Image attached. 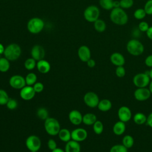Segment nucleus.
Masks as SVG:
<instances>
[{
	"label": "nucleus",
	"mask_w": 152,
	"mask_h": 152,
	"mask_svg": "<svg viewBox=\"0 0 152 152\" xmlns=\"http://www.w3.org/2000/svg\"><path fill=\"white\" fill-rule=\"evenodd\" d=\"M110 21L118 26H124L128 21V16L125 10L121 7L113 8L109 15Z\"/></svg>",
	"instance_id": "1"
},
{
	"label": "nucleus",
	"mask_w": 152,
	"mask_h": 152,
	"mask_svg": "<svg viewBox=\"0 0 152 152\" xmlns=\"http://www.w3.org/2000/svg\"><path fill=\"white\" fill-rule=\"evenodd\" d=\"M3 55L10 61H16L21 55V48L15 43H10L5 48Z\"/></svg>",
	"instance_id": "2"
},
{
	"label": "nucleus",
	"mask_w": 152,
	"mask_h": 152,
	"mask_svg": "<svg viewBox=\"0 0 152 152\" xmlns=\"http://www.w3.org/2000/svg\"><path fill=\"white\" fill-rule=\"evenodd\" d=\"M126 49L130 55L134 56L141 55L144 51V46L143 44L135 38L132 39L127 42Z\"/></svg>",
	"instance_id": "3"
},
{
	"label": "nucleus",
	"mask_w": 152,
	"mask_h": 152,
	"mask_svg": "<svg viewBox=\"0 0 152 152\" xmlns=\"http://www.w3.org/2000/svg\"><path fill=\"white\" fill-rule=\"evenodd\" d=\"M44 21L39 17H33L30 18L27 24V28L31 34H39L44 28Z\"/></svg>",
	"instance_id": "4"
},
{
	"label": "nucleus",
	"mask_w": 152,
	"mask_h": 152,
	"mask_svg": "<svg viewBox=\"0 0 152 152\" xmlns=\"http://www.w3.org/2000/svg\"><path fill=\"white\" fill-rule=\"evenodd\" d=\"M44 126L46 132L50 135H56L58 134L61 126L59 121L54 118L49 117L45 121Z\"/></svg>",
	"instance_id": "5"
},
{
	"label": "nucleus",
	"mask_w": 152,
	"mask_h": 152,
	"mask_svg": "<svg viewBox=\"0 0 152 152\" xmlns=\"http://www.w3.org/2000/svg\"><path fill=\"white\" fill-rule=\"evenodd\" d=\"M100 11L99 8L94 5L88 6L84 11V19L89 23H94L99 18Z\"/></svg>",
	"instance_id": "6"
},
{
	"label": "nucleus",
	"mask_w": 152,
	"mask_h": 152,
	"mask_svg": "<svg viewBox=\"0 0 152 152\" xmlns=\"http://www.w3.org/2000/svg\"><path fill=\"white\" fill-rule=\"evenodd\" d=\"M132 82L137 88L146 87L150 82V78L145 72H140L134 75Z\"/></svg>",
	"instance_id": "7"
},
{
	"label": "nucleus",
	"mask_w": 152,
	"mask_h": 152,
	"mask_svg": "<svg viewBox=\"0 0 152 152\" xmlns=\"http://www.w3.org/2000/svg\"><path fill=\"white\" fill-rule=\"evenodd\" d=\"M41 140L35 135L28 136L26 140V145L29 151H38L41 147Z\"/></svg>",
	"instance_id": "8"
},
{
	"label": "nucleus",
	"mask_w": 152,
	"mask_h": 152,
	"mask_svg": "<svg viewBox=\"0 0 152 152\" xmlns=\"http://www.w3.org/2000/svg\"><path fill=\"white\" fill-rule=\"evenodd\" d=\"M83 100L85 104L91 108L97 107L100 101L97 94L93 91H88L86 93L84 96Z\"/></svg>",
	"instance_id": "9"
},
{
	"label": "nucleus",
	"mask_w": 152,
	"mask_h": 152,
	"mask_svg": "<svg viewBox=\"0 0 152 152\" xmlns=\"http://www.w3.org/2000/svg\"><path fill=\"white\" fill-rule=\"evenodd\" d=\"M9 84L12 88L17 90H21L26 86L25 78L20 75H14L11 77Z\"/></svg>",
	"instance_id": "10"
},
{
	"label": "nucleus",
	"mask_w": 152,
	"mask_h": 152,
	"mask_svg": "<svg viewBox=\"0 0 152 152\" xmlns=\"http://www.w3.org/2000/svg\"><path fill=\"white\" fill-rule=\"evenodd\" d=\"M151 94L149 89L146 87L137 88L134 93V96L138 101L147 100L150 97Z\"/></svg>",
	"instance_id": "11"
},
{
	"label": "nucleus",
	"mask_w": 152,
	"mask_h": 152,
	"mask_svg": "<svg viewBox=\"0 0 152 152\" xmlns=\"http://www.w3.org/2000/svg\"><path fill=\"white\" fill-rule=\"evenodd\" d=\"M31 58L35 59L36 61L44 59L45 56V50L44 48L40 45H34L30 51Z\"/></svg>",
	"instance_id": "12"
},
{
	"label": "nucleus",
	"mask_w": 152,
	"mask_h": 152,
	"mask_svg": "<svg viewBox=\"0 0 152 152\" xmlns=\"http://www.w3.org/2000/svg\"><path fill=\"white\" fill-rule=\"evenodd\" d=\"M118 116L119 121L125 123L127 122L132 118L131 110L126 106H121L118 110Z\"/></svg>",
	"instance_id": "13"
},
{
	"label": "nucleus",
	"mask_w": 152,
	"mask_h": 152,
	"mask_svg": "<svg viewBox=\"0 0 152 152\" xmlns=\"http://www.w3.org/2000/svg\"><path fill=\"white\" fill-rule=\"evenodd\" d=\"M88 135L87 131L82 128H76L71 131V139L77 142L84 141Z\"/></svg>",
	"instance_id": "14"
},
{
	"label": "nucleus",
	"mask_w": 152,
	"mask_h": 152,
	"mask_svg": "<svg viewBox=\"0 0 152 152\" xmlns=\"http://www.w3.org/2000/svg\"><path fill=\"white\" fill-rule=\"evenodd\" d=\"M36 92L33 87L30 86H26L20 90V96L24 100H31L35 96Z\"/></svg>",
	"instance_id": "15"
},
{
	"label": "nucleus",
	"mask_w": 152,
	"mask_h": 152,
	"mask_svg": "<svg viewBox=\"0 0 152 152\" xmlns=\"http://www.w3.org/2000/svg\"><path fill=\"white\" fill-rule=\"evenodd\" d=\"M79 59L84 62H87L91 58V50L86 45H82L79 47L77 52Z\"/></svg>",
	"instance_id": "16"
},
{
	"label": "nucleus",
	"mask_w": 152,
	"mask_h": 152,
	"mask_svg": "<svg viewBox=\"0 0 152 152\" xmlns=\"http://www.w3.org/2000/svg\"><path fill=\"white\" fill-rule=\"evenodd\" d=\"M111 63L116 66H124L125 63V59L124 55L119 52H113L110 56Z\"/></svg>",
	"instance_id": "17"
},
{
	"label": "nucleus",
	"mask_w": 152,
	"mask_h": 152,
	"mask_svg": "<svg viewBox=\"0 0 152 152\" xmlns=\"http://www.w3.org/2000/svg\"><path fill=\"white\" fill-rule=\"evenodd\" d=\"M68 118L70 122L75 125H80L83 122V115L78 110H71L69 113Z\"/></svg>",
	"instance_id": "18"
},
{
	"label": "nucleus",
	"mask_w": 152,
	"mask_h": 152,
	"mask_svg": "<svg viewBox=\"0 0 152 152\" xmlns=\"http://www.w3.org/2000/svg\"><path fill=\"white\" fill-rule=\"evenodd\" d=\"M50 67V63L44 59L37 61L36 68L38 71L42 74H46L49 72Z\"/></svg>",
	"instance_id": "19"
},
{
	"label": "nucleus",
	"mask_w": 152,
	"mask_h": 152,
	"mask_svg": "<svg viewBox=\"0 0 152 152\" xmlns=\"http://www.w3.org/2000/svg\"><path fill=\"white\" fill-rule=\"evenodd\" d=\"M64 150L65 152H80L81 147L79 142L69 140L66 142Z\"/></svg>",
	"instance_id": "20"
},
{
	"label": "nucleus",
	"mask_w": 152,
	"mask_h": 152,
	"mask_svg": "<svg viewBox=\"0 0 152 152\" xmlns=\"http://www.w3.org/2000/svg\"><path fill=\"white\" fill-rule=\"evenodd\" d=\"M126 129V126H125V123L119 121L116 122L113 126L112 128V131L116 135H122Z\"/></svg>",
	"instance_id": "21"
},
{
	"label": "nucleus",
	"mask_w": 152,
	"mask_h": 152,
	"mask_svg": "<svg viewBox=\"0 0 152 152\" xmlns=\"http://www.w3.org/2000/svg\"><path fill=\"white\" fill-rule=\"evenodd\" d=\"M112 106V102L109 99H102L99 101L97 105V108L99 110L102 112H107L109 111Z\"/></svg>",
	"instance_id": "22"
},
{
	"label": "nucleus",
	"mask_w": 152,
	"mask_h": 152,
	"mask_svg": "<svg viewBox=\"0 0 152 152\" xmlns=\"http://www.w3.org/2000/svg\"><path fill=\"white\" fill-rule=\"evenodd\" d=\"M97 121L96 115L92 113H87L83 116V123L87 125H93Z\"/></svg>",
	"instance_id": "23"
},
{
	"label": "nucleus",
	"mask_w": 152,
	"mask_h": 152,
	"mask_svg": "<svg viewBox=\"0 0 152 152\" xmlns=\"http://www.w3.org/2000/svg\"><path fill=\"white\" fill-rule=\"evenodd\" d=\"M58 135L59 139L63 142H67L71 139V132L66 128L61 129Z\"/></svg>",
	"instance_id": "24"
},
{
	"label": "nucleus",
	"mask_w": 152,
	"mask_h": 152,
	"mask_svg": "<svg viewBox=\"0 0 152 152\" xmlns=\"http://www.w3.org/2000/svg\"><path fill=\"white\" fill-rule=\"evenodd\" d=\"M93 26L95 30L99 33H102L106 29V24L105 21L100 18L93 23Z\"/></svg>",
	"instance_id": "25"
},
{
	"label": "nucleus",
	"mask_w": 152,
	"mask_h": 152,
	"mask_svg": "<svg viewBox=\"0 0 152 152\" xmlns=\"http://www.w3.org/2000/svg\"><path fill=\"white\" fill-rule=\"evenodd\" d=\"M147 118V117L145 114L141 112H138L134 115L133 121L136 124L140 125L146 123Z\"/></svg>",
	"instance_id": "26"
},
{
	"label": "nucleus",
	"mask_w": 152,
	"mask_h": 152,
	"mask_svg": "<svg viewBox=\"0 0 152 152\" xmlns=\"http://www.w3.org/2000/svg\"><path fill=\"white\" fill-rule=\"evenodd\" d=\"M10 68V62L5 57L0 58V72H6Z\"/></svg>",
	"instance_id": "27"
},
{
	"label": "nucleus",
	"mask_w": 152,
	"mask_h": 152,
	"mask_svg": "<svg viewBox=\"0 0 152 152\" xmlns=\"http://www.w3.org/2000/svg\"><path fill=\"white\" fill-rule=\"evenodd\" d=\"M99 3L103 10L111 11L113 8V0H99Z\"/></svg>",
	"instance_id": "28"
},
{
	"label": "nucleus",
	"mask_w": 152,
	"mask_h": 152,
	"mask_svg": "<svg viewBox=\"0 0 152 152\" xmlns=\"http://www.w3.org/2000/svg\"><path fill=\"white\" fill-rule=\"evenodd\" d=\"M134 143V138L130 135H125L122 141V144L127 148H131Z\"/></svg>",
	"instance_id": "29"
},
{
	"label": "nucleus",
	"mask_w": 152,
	"mask_h": 152,
	"mask_svg": "<svg viewBox=\"0 0 152 152\" xmlns=\"http://www.w3.org/2000/svg\"><path fill=\"white\" fill-rule=\"evenodd\" d=\"M36 64H37V61L31 57V58H27L24 61V66L26 69L30 71V70H33V69H34L35 67H36Z\"/></svg>",
	"instance_id": "30"
},
{
	"label": "nucleus",
	"mask_w": 152,
	"mask_h": 152,
	"mask_svg": "<svg viewBox=\"0 0 152 152\" xmlns=\"http://www.w3.org/2000/svg\"><path fill=\"white\" fill-rule=\"evenodd\" d=\"M25 80L26 85L32 86L37 82V75L33 72H30L26 76Z\"/></svg>",
	"instance_id": "31"
},
{
	"label": "nucleus",
	"mask_w": 152,
	"mask_h": 152,
	"mask_svg": "<svg viewBox=\"0 0 152 152\" xmlns=\"http://www.w3.org/2000/svg\"><path fill=\"white\" fill-rule=\"evenodd\" d=\"M93 129L95 134L97 135L101 134L103 132L104 129L103 123L100 121L97 120L93 125Z\"/></svg>",
	"instance_id": "32"
},
{
	"label": "nucleus",
	"mask_w": 152,
	"mask_h": 152,
	"mask_svg": "<svg viewBox=\"0 0 152 152\" xmlns=\"http://www.w3.org/2000/svg\"><path fill=\"white\" fill-rule=\"evenodd\" d=\"M146 15L147 14L144 8H137L134 12V17L136 20H141L144 19Z\"/></svg>",
	"instance_id": "33"
},
{
	"label": "nucleus",
	"mask_w": 152,
	"mask_h": 152,
	"mask_svg": "<svg viewBox=\"0 0 152 152\" xmlns=\"http://www.w3.org/2000/svg\"><path fill=\"white\" fill-rule=\"evenodd\" d=\"M37 116L39 119L45 121L49 118V113L46 108L40 107L37 110Z\"/></svg>",
	"instance_id": "34"
},
{
	"label": "nucleus",
	"mask_w": 152,
	"mask_h": 152,
	"mask_svg": "<svg viewBox=\"0 0 152 152\" xmlns=\"http://www.w3.org/2000/svg\"><path fill=\"white\" fill-rule=\"evenodd\" d=\"M109 152H128V148L125 147L122 144H121L113 145L110 148Z\"/></svg>",
	"instance_id": "35"
},
{
	"label": "nucleus",
	"mask_w": 152,
	"mask_h": 152,
	"mask_svg": "<svg viewBox=\"0 0 152 152\" xmlns=\"http://www.w3.org/2000/svg\"><path fill=\"white\" fill-rule=\"evenodd\" d=\"M10 99L7 92L2 89H0V105H6Z\"/></svg>",
	"instance_id": "36"
},
{
	"label": "nucleus",
	"mask_w": 152,
	"mask_h": 152,
	"mask_svg": "<svg viewBox=\"0 0 152 152\" xmlns=\"http://www.w3.org/2000/svg\"><path fill=\"white\" fill-rule=\"evenodd\" d=\"M120 7L122 9H128L134 5V0H120Z\"/></svg>",
	"instance_id": "37"
},
{
	"label": "nucleus",
	"mask_w": 152,
	"mask_h": 152,
	"mask_svg": "<svg viewBox=\"0 0 152 152\" xmlns=\"http://www.w3.org/2000/svg\"><path fill=\"white\" fill-rule=\"evenodd\" d=\"M6 106L8 109L10 110H14L16 109L18 106V102L17 101L12 98H10L6 104Z\"/></svg>",
	"instance_id": "38"
},
{
	"label": "nucleus",
	"mask_w": 152,
	"mask_h": 152,
	"mask_svg": "<svg viewBox=\"0 0 152 152\" xmlns=\"http://www.w3.org/2000/svg\"><path fill=\"white\" fill-rule=\"evenodd\" d=\"M115 74L119 78L124 77L126 74V71L124 66H116V68L115 69Z\"/></svg>",
	"instance_id": "39"
},
{
	"label": "nucleus",
	"mask_w": 152,
	"mask_h": 152,
	"mask_svg": "<svg viewBox=\"0 0 152 152\" xmlns=\"http://www.w3.org/2000/svg\"><path fill=\"white\" fill-rule=\"evenodd\" d=\"M144 9L148 15H152V0H148L144 7Z\"/></svg>",
	"instance_id": "40"
},
{
	"label": "nucleus",
	"mask_w": 152,
	"mask_h": 152,
	"mask_svg": "<svg viewBox=\"0 0 152 152\" xmlns=\"http://www.w3.org/2000/svg\"><path fill=\"white\" fill-rule=\"evenodd\" d=\"M149 24L147 22L145 21H141L138 26V28L141 32H146L147 30L149 28Z\"/></svg>",
	"instance_id": "41"
},
{
	"label": "nucleus",
	"mask_w": 152,
	"mask_h": 152,
	"mask_svg": "<svg viewBox=\"0 0 152 152\" xmlns=\"http://www.w3.org/2000/svg\"><path fill=\"white\" fill-rule=\"evenodd\" d=\"M33 87L36 93H40L42 92L44 89V85L42 83L40 82H36L33 86Z\"/></svg>",
	"instance_id": "42"
},
{
	"label": "nucleus",
	"mask_w": 152,
	"mask_h": 152,
	"mask_svg": "<svg viewBox=\"0 0 152 152\" xmlns=\"http://www.w3.org/2000/svg\"><path fill=\"white\" fill-rule=\"evenodd\" d=\"M47 144H48V148H49L50 150H51V151H52V150H53L54 149H55L56 148H57L56 142V141H55L53 139H52V138L49 139V140H48V141Z\"/></svg>",
	"instance_id": "43"
},
{
	"label": "nucleus",
	"mask_w": 152,
	"mask_h": 152,
	"mask_svg": "<svg viewBox=\"0 0 152 152\" xmlns=\"http://www.w3.org/2000/svg\"><path fill=\"white\" fill-rule=\"evenodd\" d=\"M145 65L150 68H152V54L148 55L144 61Z\"/></svg>",
	"instance_id": "44"
},
{
	"label": "nucleus",
	"mask_w": 152,
	"mask_h": 152,
	"mask_svg": "<svg viewBox=\"0 0 152 152\" xmlns=\"http://www.w3.org/2000/svg\"><path fill=\"white\" fill-rule=\"evenodd\" d=\"M86 63L89 68H93L96 65V61L91 58H90Z\"/></svg>",
	"instance_id": "45"
},
{
	"label": "nucleus",
	"mask_w": 152,
	"mask_h": 152,
	"mask_svg": "<svg viewBox=\"0 0 152 152\" xmlns=\"http://www.w3.org/2000/svg\"><path fill=\"white\" fill-rule=\"evenodd\" d=\"M146 123L148 125V126L152 128V112L150 113L147 116Z\"/></svg>",
	"instance_id": "46"
},
{
	"label": "nucleus",
	"mask_w": 152,
	"mask_h": 152,
	"mask_svg": "<svg viewBox=\"0 0 152 152\" xmlns=\"http://www.w3.org/2000/svg\"><path fill=\"white\" fill-rule=\"evenodd\" d=\"M145 33H146V35H147V37H148L150 40H152V26H150V27H149L147 31L145 32Z\"/></svg>",
	"instance_id": "47"
},
{
	"label": "nucleus",
	"mask_w": 152,
	"mask_h": 152,
	"mask_svg": "<svg viewBox=\"0 0 152 152\" xmlns=\"http://www.w3.org/2000/svg\"><path fill=\"white\" fill-rule=\"evenodd\" d=\"M120 7V2L119 1H113V8H119Z\"/></svg>",
	"instance_id": "48"
},
{
	"label": "nucleus",
	"mask_w": 152,
	"mask_h": 152,
	"mask_svg": "<svg viewBox=\"0 0 152 152\" xmlns=\"http://www.w3.org/2000/svg\"><path fill=\"white\" fill-rule=\"evenodd\" d=\"M5 48L4 46L1 43H0V55H2L4 54V50H5Z\"/></svg>",
	"instance_id": "49"
},
{
	"label": "nucleus",
	"mask_w": 152,
	"mask_h": 152,
	"mask_svg": "<svg viewBox=\"0 0 152 152\" xmlns=\"http://www.w3.org/2000/svg\"><path fill=\"white\" fill-rule=\"evenodd\" d=\"M52 152H65V150H64L63 149H62L61 148L57 147L55 149H54L53 150H52Z\"/></svg>",
	"instance_id": "50"
},
{
	"label": "nucleus",
	"mask_w": 152,
	"mask_h": 152,
	"mask_svg": "<svg viewBox=\"0 0 152 152\" xmlns=\"http://www.w3.org/2000/svg\"><path fill=\"white\" fill-rule=\"evenodd\" d=\"M146 72L148 74V76L150 77V79L152 80V68L150 69V71H146Z\"/></svg>",
	"instance_id": "51"
},
{
	"label": "nucleus",
	"mask_w": 152,
	"mask_h": 152,
	"mask_svg": "<svg viewBox=\"0 0 152 152\" xmlns=\"http://www.w3.org/2000/svg\"><path fill=\"white\" fill-rule=\"evenodd\" d=\"M148 89H149L151 94H152V80L150 81V82L148 84Z\"/></svg>",
	"instance_id": "52"
},
{
	"label": "nucleus",
	"mask_w": 152,
	"mask_h": 152,
	"mask_svg": "<svg viewBox=\"0 0 152 152\" xmlns=\"http://www.w3.org/2000/svg\"><path fill=\"white\" fill-rule=\"evenodd\" d=\"M30 152H37V151H30Z\"/></svg>",
	"instance_id": "53"
},
{
	"label": "nucleus",
	"mask_w": 152,
	"mask_h": 152,
	"mask_svg": "<svg viewBox=\"0 0 152 152\" xmlns=\"http://www.w3.org/2000/svg\"><path fill=\"white\" fill-rule=\"evenodd\" d=\"M4 1H5V0H4Z\"/></svg>",
	"instance_id": "54"
}]
</instances>
